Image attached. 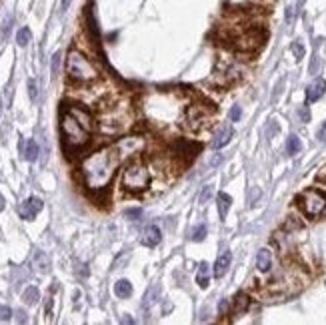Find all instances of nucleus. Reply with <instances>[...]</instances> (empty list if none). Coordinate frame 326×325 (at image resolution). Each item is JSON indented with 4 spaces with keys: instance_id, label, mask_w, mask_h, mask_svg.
<instances>
[{
    "instance_id": "nucleus-1",
    "label": "nucleus",
    "mask_w": 326,
    "mask_h": 325,
    "mask_svg": "<svg viewBox=\"0 0 326 325\" xmlns=\"http://www.w3.org/2000/svg\"><path fill=\"white\" fill-rule=\"evenodd\" d=\"M124 153V143L100 149L82 162V177L90 191H102L110 185Z\"/></svg>"
},
{
    "instance_id": "nucleus-23",
    "label": "nucleus",
    "mask_w": 326,
    "mask_h": 325,
    "mask_svg": "<svg viewBox=\"0 0 326 325\" xmlns=\"http://www.w3.org/2000/svg\"><path fill=\"white\" fill-rule=\"evenodd\" d=\"M292 53H294V56L300 60L302 56H304V46H302V42H292Z\"/></svg>"
},
{
    "instance_id": "nucleus-14",
    "label": "nucleus",
    "mask_w": 326,
    "mask_h": 325,
    "mask_svg": "<svg viewBox=\"0 0 326 325\" xmlns=\"http://www.w3.org/2000/svg\"><path fill=\"white\" fill-rule=\"evenodd\" d=\"M22 155L26 161H36L38 157V144L34 139H28L24 144H22Z\"/></svg>"
},
{
    "instance_id": "nucleus-11",
    "label": "nucleus",
    "mask_w": 326,
    "mask_h": 325,
    "mask_svg": "<svg viewBox=\"0 0 326 325\" xmlns=\"http://www.w3.org/2000/svg\"><path fill=\"white\" fill-rule=\"evenodd\" d=\"M230 263H232V253L230 251H224L216 259V263H214V275H216V277H222V275L228 271V267H230Z\"/></svg>"
},
{
    "instance_id": "nucleus-30",
    "label": "nucleus",
    "mask_w": 326,
    "mask_h": 325,
    "mask_svg": "<svg viewBox=\"0 0 326 325\" xmlns=\"http://www.w3.org/2000/svg\"><path fill=\"white\" fill-rule=\"evenodd\" d=\"M28 89H30V99L34 101L36 99V83L34 80H28Z\"/></svg>"
},
{
    "instance_id": "nucleus-8",
    "label": "nucleus",
    "mask_w": 326,
    "mask_h": 325,
    "mask_svg": "<svg viewBox=\"0 0 326 325\" xmlns=\"http://www.w3.org/2000/svg\"><path fill=\"white\" fill-rule=\"evenodd\" d=\"M232 137H234L232 126H230V125H222V126L218 128V133L214 135L212 147H214V149H220V147H224V144H228V143H230V139H232Z\"/></svg>"
},
{
    "instance_id": "nucleus-17",
    "label": "nucleus",
    "mask_w": 326,
    "mask_h": 325,
    "mask_svg": "<svg viewBox=\"0 0 326 325\" xmlns=\"http://www.w3.org/2000/svg\"><path fill=\"white\" fill-rule=\"evenodd\" d=\"M248 305H250L248 295H246V293H238L236 299H234V305H232V313H236V315L244 313V311L248 309Z\"/></svg>"
},
{
    "instance_id": "nucleus-29",
    "label": "nucleus",
    "mask_w": 326,
    "mask_h": 325,
    "mask_svg": "<svg viewBox=\"0 0 326 325\" xmlns=\"http://www.w3.org/2000/svg\"><path fill=\"white\" fill-rule=\"evenodd\" d=\"M240 117H242V110H240V107H234V108L230 110V119L236 123V121H240Z\"/></svg>"
},
{
    "instance_id": "nucleus-35",
    "label": "nucleus",
    "mask_w": 326,
    "mask_h": 325,
    "mask_svg": "<svg viewBox=\"0 0 326 325\" xmlns=\"http://www.w3.org/2000/svg\"><path fill=\"white\" fill-rule=\"evenodd\" d=\"M226 309H228V301H226V299H222V301H220V305H218V311H220V313H224Z\"/></svg>"
},
{
    "instance_id": "nucleus-18",
    "label": "nucleus",
    "mask_w": 326,
    "mask_h": 325,
    "mask_svg": "<svg viewBox=\"0 0 326 325\" xmlns=\"http://www.w3.org/2000/svg\"><path fill=\"white\" fill-rule=\"evenodd\" d=\"M22 299H24L26 305H36L38 299H40L38 289H36V287H26V289H24V293H22Z\"/></svg>"
},
{
    "instance_id": "nucleus-3",
    "label": "nucleus",
    "mask_w": 326,
    "mask_h": 325,
    "mask_svg": "<svg viewBox=\"0 0 326 325\" xmlns=\"http://www.w3.org/2000/svg\"><path fill=\"white\" fill-rule=\"evenodd\" d=\"M66 71L70 78L78 80V83H90V80L98 78V71L94 69V64L78 51H70L66 58Z\"/></svg>"
},
{
    "instance_id": "nucleus-34",
    "label": "nucleus",
    "mask_w": 326,
    "mask_h": 325,
    "mask_svg": "<svg viewBox=\"0 0 326 325\" xmlns=\"http://www.w3.org/2000/svg\"><path fill=\"white\" fill-rule=\"evenodd\" d=\"M292 16H294V8L288 6V8H286V22H288V24L292 22Z\"/></svg>"
},
{
    "instance_id": "nucleus-33",
    "label": "nucleus",
    "mask_w": 326,
    "mask_h": 325,
    "mask_svg": "<svg viewBox=\"0 0 326 325\" xmlns=\"http://www.w3.org/2000/svg\"><path fill=\"white\" fill-rule=\"evenodd\" d=\"M10 24H12V18H10V16H8V18L4 20V26H2V35H4V36L8 35V28H10Z\"/></svg>"
},
{
    "instance_id": "nucleus-21",
    "label": "nucleus",
    "mask_w": 326,
    "mask_h": 325,
    "mask_svg": "<svg viewBox=\"0 0 326 325\" xmlns=\"http://www.w3.org/2000/svg\"><path fill=\"white\" fill-rule=\"evenodd\" d=\"M30 38H32V32H30V28H20L18 30V35H16V42H18V46H26L28 42H30Z\"/></svg>"
},
{
    "instance_id": "nucleus-28",
    "label": "nucleus",
    "mask_w": 326,
    "mask_h": 325,
    "mask_svg": "<svg viewBox=\"0 0 326 325\" xmlns=\"http://www.w3.org/2000/svg\"><path fill=\"white\" fill-rule=\"evenodd\" d=\"M140 215H142V211H140V209H128V211H126V217H130L132 221H136Z\"/></svg>"
},
{
    "instance_id": "nucleus-6",
    "label": "nucleus",
    "mask_w": 326,
    "mask_h": 325,
    "mask_svg": "<svg viewBox=\"0 0 326 325\" xmlns=\"http://www.w3.org/2000/svg\"><path fill=\"white\" fill-rule=\"evenodd\" d=\"M40 211H42V201L38 197H30L24 203H20V207H18V213L24 221H32Z\"/></svg>"
},
{
    "instance_id": "nucleus-20",
    "label": "nucleus",
    "mask_w": 326,
    "mask_h": 325,
    "mask_svg": "<svg viewBox=\"0 0 326 325\" xmlns=\"http://www.w3.org/2000/svg\"><path fill=\"white\" fill-rule=\"evenodd\" d=\"M300 149H302L300 139H298L296 135L288 137V141H286V153H288V155H298V151H300Z\"/></svg>"
},
{
    "instance_id": "nucleus-36",
    "label": "nucleus",
    "mask_w": 326,
    "mask_h": 325,
    "mask_svg": "<svg viewBox=\"0 0 326 325\" xmlns=\"http://www.w3.org/2000/svg\"><path fill=\"white\" fill-rule=\"evenodd\" d=\"M258 197H260V191L254 189V191H252V197H250V205H254V199H258Z\"/></svg>"
},
{
    "instance_id": "nucleus-4",
    "label": "nucleus",
    "mask_w": 326,
    "mask_h": 325,
    "mask_svg": "<svg viewBox=\"0 0 326 325\" xmlns=\"http://www.w3.org/2000/svg\"><path fill=\"white\" fill-rule=\"evenodd\" d=\"M148 185H150V173H148V169L144 167V162L132 161L124 169V173H122V187L126 191L138 193V191H144Z\"/></svg>"
},
{
    "instance_id": "nucleus-7",
    "label": "nucleus",
    "mask_w": 326,
    "mask_h": 325,
    "mask_svg": "<svg viewBox=\"0 0 326 325\" xmlns=\"http://www.w3.org/2000/svg\"><path fill=\"white\" fill-rule=\"evenodd\" d=\"M262 40H264L262 32H260V30H250L238 40V46L242 48V51H250V48H256Z\"/></svg>"
},
{
    "instance_id": "nucleus-9",
    "label": "nucleus",
    "mask_w": 326,
    "mask_h": 325,
    "mask_svg": "<svg viewBox=\"0 0 326 325\" xmlns=\"http://www.w3.org/2000/svg\"><path fill=\"white\" fill-rule=\"evenodd\" d=\"M324 90H326V83H324L322 78H316L314 83L306 89V101L308 103H316L320 96L324 94Z\"/></svg>"
},
{
    "instance_id": "nucleus-38",
    "label": "nucleus",
    "mask_w": 326,
    "mask_h": 325,
    "mask_svg": "<svg viewBox=\"0 0 326 325\" xmlns=\"http://www.w3.org/2000/svg\"><path fill=\"white\" fill-rule=\"evenodd\" d=\"M66 6H68V0H62V12L66 10Z\"/></svg>"
},
{
    "instance_id": "nucleus-24",
    "label": "nucleus",
    "mask_w": 326,
    "mask_h": 325,
    "mask_svg": "<svg viewBox=\"0 0 326 325\" xmlns=\"http://www.w3.org/2000/svg\"><path fill=\"white\" fill-rule=\"evenodd\" d=\"M210 195H212V185H206L204 189H202V193H200V197H198V201L204 205L208 199H210Z\"/></svg>"
},
{
    "instance_id": "nucleus-10",
    "label": "nucleus",
    "mask_w": 326,
    "mask_h": 325,
    "mask_svg": "<svg viewBox=\"0 0 326 325\" xmlns=\"http://www.w3.org/2000/svg\"><path fill=\"white\" fill-rule=\"evenodd\" d=\"M160 239H162V235H160V229L156 225H148L144 229V235H142V243L146 247H156L158 243H160Z\"/></svg>"
},
{
    "instance_id": "nucleus-2",
    "label": "nucleus",
    "mask_w": 326,
    "mask_h": 325,
    "mask_svg": "<svg viewBox=\"0 0 326 325\" xmlns=\"http://www.w3.org/2000/svg\"><path fill=\"white\" fill-rule=\"evenodd\" d=\"M92 131V117L82 107H66L60 117L62 143L68 151H80L86 147Z\"/></svg>"
},
{
    "instance_id": "nucleus-19",
    "label": "nucleus",
    "mask_w": 326,
    "mask_h": 325,
    "mask_svg": "<svg viewBox=\"0 0 326 325\" xmlns=\"http://www.w3.org/2000/svg\"><path fill=\"white\" fill-rule=\"evenodd\" d=\"M34 265H36V269H38L40 273H46L48 269H50V261H48V257H46L42 251H38V253L34 255Z\"/></svg>"
},
{
    "instance_id": "nucleus-13",
    "label": "nucleus",
    "mask_w": 326,
    "mask_h": 325,
    "mask_svg": "<svg viewBox=\"0 0 326 325\" xmlns=\"http://www.w3.org/2000/svg\"><path fill=\"white\" fill-rule=\"evenodd\" d=\"M270 265H272V255H270V251H268V249H260L258 255H256V267H258L260 271H268Z\"/></svg>"
},
{
    "instance_id": "nucleus-27",
    "label": "nucleus",
    "mask_w": 326,
    "mask_h": 325,
    "mask_svg": "<svg viewBox=\"0 0 326 325\" xmlns=\"http://www.w3.org/2000/svg\"><path fill=\"white\" fill-rule=\"evenodd\" d=\"M58 67H60V53H56V54L52 56V74H54V76L58 74Z\"/></svg>"
},
{
    "instance_id": "nucleus-5",
    "label": "nucleus",
    "mask_w": 326,
    "mask_h": 325,
    "mask_svg": "<svg viewBox=\"0 0 326 325\" xmlns=\"http://www.w3.org/2000/svg\"><path fill=\"white\" fill-rule=\"evenodd\" d=\"M298 201H300L302 211H304L308 217H318L322 211L326 209V197H324V193H320L318 189H308V191H304L300 197H298Z\"/></svg>"
},
{
    "instance_id": "nucleus-15",
    "label": "nucleus",
    "mask_w": 326,
    "mask_h": 325,
    "mask_svg": "<svg viewBox=\"0 0 326 325\" xmlns=\"http://www.w3.org/2000/svg\"><path fill=\"white\" fill-rule=\"evenodd\" d=\"M196 283H198V287H202V289H206V287L210 285V265H208L206 261H202V265H200V269H198Z\"/></svg>"
},
{
    "instance_id": "nucleus-16",
    "label": "nucleus",
    "mask_w": 326,
    "mask_h": 325,
    "mask_svg": "<svg viewBox=\"0 0 326 325\" xmlns=\"http://www.w3.org/2000/svg\"><path fill=\"white\" fill-rule=\"evenodd\" d=\"M216 205H218V213H220V217L224 219V217L228 215V209H230V205H232L230 195H226V193H218V197H216Z\"/></svg>"
},
{
    "instance_id": "nucleus-12",
    "label": "nucleus",
    "mask_w": 326,
    "mask_h": 325,
    "mask_svg": "<svg viewBox=\"0 0 326 325\" xmlns=\"http://www.w3.org/2000/svg\"><path fill=\"white\" fill-rule=\"evenodd\" d=\"M114 293H116V297H120V299H128L130 295H132V285H130L128 279H118L116 283H114Z\"/></svg>"
},
{
    "instance_id": "nucleus-37",
    "label": "nucleus",
    "mask_w": 326,
    "mask_h": 325,
    "mask_svg": "<svg viewBox=\"0 0 326 325\" xmlns=\"http://www.w3.org/2000/svg\"><path fill=\"white\" fill-rule=\"evenodd\" d=\"M2 209H4V197L0 195V211H2Z\"/></svg>"
},
{
    "instance_id": "nucleus-32",
    "label": "nucleus",
    "mask_w": 326,
    "mask_h": 325,
    "mask_svg": "<svg viewBox=\"0 0 326 325\" xmlns=\"http://www.w3.org/2000/svg\"><path fill=\"white\" fill-rule=\"evenodd\" d=\"M222 161H224V157H222V155H216L212 161H210V167H216V165H220Z\"/></svg>"
},
{
    "instance_id": "nucleus-22",
    "label": "nucleus",
    "mask_w": 326,
    "mask_h": 325,
    "mask_svg": "<svg viewBox=\"0 0 326 325\" xmlns=\"http://www.w3.org/2000/svg\"><path fill=\"white\" fill-rule=\"evenodd\" d=\"M204 237H206V227H204V225L194 227V229H192V235H190V239H192V241H202Z\"/></svg>"
},
{
    "instance_id": "nucleus-31",
    "label": "nucleus",
    "mask_w": 326,
    "mask_h": 325,
    "mask_svg": "<svg viewBox=\"0 0 326 325\" xmlns=\"http://www.w3.org/2000/svg\"><path fill=\"white\" fill-rule=\"evenodd\" d=\"M318 141H326V121L320 125V128H318Z\"/></svg>"
},
{
    "instance_id": "nucleus-26",
    "label": "nucleus",
    "mask_w": 326,
    "mask_h": 325,
    "mask_svg": "<svg viewBox=\"0 0 326 325\" xmlns=\"http://www.w3.org/2000/svg\"><path fill=\"white\" fill-rule=\"evenodd\" d=\"M298 117H300V121H302V123H308V121H310V110H308V107H306V105H304V107H300Z\"/></svg>"
},
{
    "instance_id": "nucleus-25",
    "label": "nucleus",
    "mask_w": 326,
    "mask_h": 325,
    "mask_svg": "<svg viewBox=\"0 0 326 325\" xmlns=\"http://www.w3.org/2000/svg\"><path fill=\"white\" fill-rule=\"evenodd\" d=\"M10 317H12L10 307H6V305H0V321H8Z\"/></svg>"
}]
</instances>
